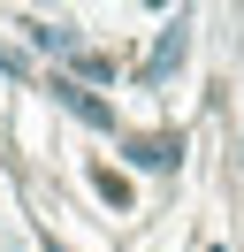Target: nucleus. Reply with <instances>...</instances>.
I'll return each mask as SVG.
<instances>
[{
  "label": "nucleus",
  "instance_id": "nucleus-1",
  "mask_svg": "<svg viewBox=\"0 0 244 252\" xmlns=\"http://www.w3.org/2000/svg\"><path fill=\"white\" fill-rule=\"evenodd\" d=\"M176 130H160V138H130V160H137V168H176Z\"/></svg>",
  "mask_w": 244,
  "mask_h": 252
},
{
  "label": "nucleus",
  "instance_id": "nucleus-2",
  "mask_svg": "<svg viewBox=\"0 0 244 252\" xmlns=\"http://www.w3.org/2000/svg\"><path fill=\"white\" fill-rule=\"evenodd\" d=\"M92 184H99V199H107V206H130V184H122L115 168H92Z\"/></svg>",
  "mask_w": 244,
  "mask_h": 252
},
{
  "label": "nucleus",
  "instance_id": "nucleus-3",
  "mask_svg": "<svg viewBox=\"0 0 244 252\" xmlns=\"http://www.w3.org/2000/svg\"><path fill=\"white\" fill-rule=\"evenodd\" d=\"M206 252H221V245H206Z\"/></svg>",
  "mask_w": 244,
  "mask_h": 252
}]
</instances>
